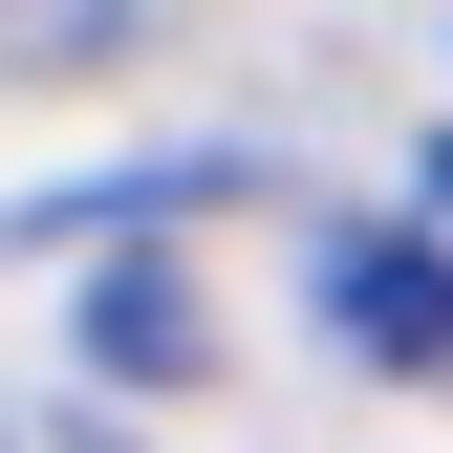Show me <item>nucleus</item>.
<instances>
[{
  "mask_svg": "<svg viewBox=\"0 0 453 453\" xmlns=\"http://www.w3.org/2000/svg\"><path fill=\"white\" fill-rule=\"evenodd\" d=\"M324 324H346L367 367H453V259L411 216H346V238H324Z\"/></svg>",
  "mask_w": 453,
  "mask_h": 453,
  "instance_id": "obj_1",
  "label": "nucleus"
},
{
  "mask_svg": "<svg viewBox=\"0 0 453 453\" xmlns=\"http://www.w3.org/2000/svg\"><path fill=\"white\" fill-rule=\"evenodd\" d=\"M108 22H130V0H0V43H43V65H87Z\"/></svg>",
  "mask_w": 453,
  "mask_h": 453,
  "instance_id": "obj_2",
  "label": "nucleus"
},
{
  "mask_svg": "<svg viewBox=\"0 0 453 453\" xmlns=\"http://www.w3.org/2000/svg\"><path fill=\"white\" fill-rule=\"evenodd\" d=\"M0 453H130V432H87V411H22V432H0Z\"/></svg>",
  "mask_w": 453,
  "mask_h": 453,
  "instance_id": "obj_3",
  "label": "nucleus"
}]
</instances>
